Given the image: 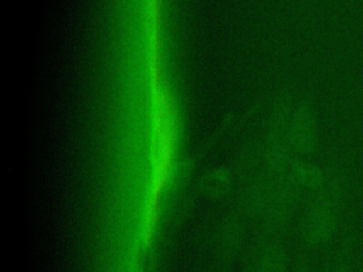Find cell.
Returning <instances> with one entry per match:
<instances>
[{
  "label": "cell",
  "mask_w": 363,
  "mask_h": 272,
  "mask_svg": "<svg viewBox=\"0 0 363 272\" xmlns=\"http://www.w3.org/2000/svg\"><path fill=\"white\" fill-rule=\"evenodd\" d=\"M345 193V183L340 173L335 169L322 184V191L315 203L309 218V237L315 244L325 242L333 234Z\"/></svg>",
  "instance_id": "obj_1"
},
{
  "label": "cell",
  "mask_w": 363,
  "mask_h": 272,
  "mask_svg": "<svg viewBox=\"0 0 363 272\" xmlns=\"http://www.w3.org/2000/svg\"><path fill=\"white\" fill-rule=\"evenodd\" d=\"M354 269V237L353 234H345L336 255L333 256L329 272H353Z\"/></svg>",
  "instance_id": "obj_2"
}]
</instances>
